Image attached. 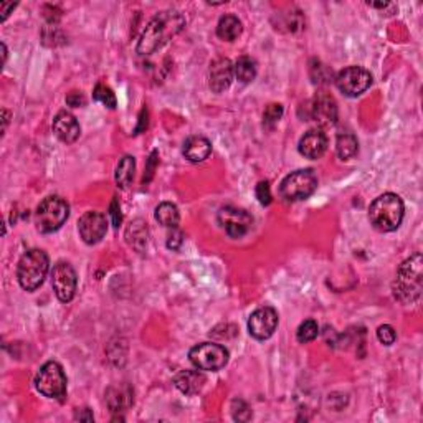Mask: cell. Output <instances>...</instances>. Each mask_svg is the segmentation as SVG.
Returning a JSON list of instances; mask_svg holds the SVG:
<instances>
[{"mask_svg": "<svg viewBox=\"0 0 423 423\" xmlns=\"http://www.w3.org/2000/svg\"><path fill=\"white\" fill-rule=\"evenodd\" d=\"M53 131H55L56 138L65 144H73L81 134V127H79L77 118L68 111L56 114L53 119Z\"/></svg>", "mask_w": 423, "mask_h": 423, "instance_id": "cell-17", "label": "cell"}, {"mask_svg": "<svg viewBox=\"0 0 423 423\" xmlns=\"http://www.w3.org/2000/svg\"><path fill=\"white\" fill-rule=\"evenodd\" d=\"M370 7H377V8H385V7H389L390 3H387V2H378V3H369Z\"/></svg>", "mask_w": 423, "mask_h": 423, "instance_id": "cell-38", "label": "cell"}, {"mask_svg": "<svg viewBox=\"0 0 423 423\" xmlns=\"http://www.w3.org/2000/svg\"><path fill=\"white\" fill-rule=\"evenodd\" d=\"M359 151V143H357V138L352 132H339L337 141H336V152L337 156L347 161V159H352Z\"/></svg>", "mask_w": 423, "mask_h": 423, "instance_id": "cell-25", "label": "cell"}, {"mask_svg": "<svg viewBox=\"0 0 423 423\" xmlns=\"http://www.w3.org/2000/svg\"><path fill=\"white\" fill-rule=\"evenodd\" d=\"M210 152L212 144L204 136H192L184 143V156L191 162H204Z\"/></svg>", "mask_w": 423, "mask_h": 423, "instance_id": "cell-20", "label": "cell"}, {"mask_svg": "<svg viewBox=\"0 0 423 423\" xmlns=\"http://www.w3.org/2000/svg\"><path fill=\"white\" fill-rule=\"evenodd\" d=\"M185 26L184 15L177 10L157 13L144 29L138 43L139 55H151L166 45Z\"/></svg>", "mask_w": 423, "mask_h": 423, "instance_id": "cell-1", "label": "cell"}, {"mask_svg": "<svg viewBox=\"0 0 423 423\" xmlns=\"http://www.w3.org/2000/svg\"><path fill=\"white\" fill-rule=\"evenodd\" d=\"M278 328V312L270 306L258 308L251 312L248 319V333L257 341H266L270 339Z\"/></svg>", "mask_w": 423, "mask_h": 423, "instance_id": "cell-12", "label": "cell"}, {"mask_svg": "<svg viewBox=\"0 0 423 423\" xmlns=\"http://www.w3.org/2000/svg\"><path fill=\"white\" fill-rule=\"evenodd\" d=\"M311 118L321 126H333L337 121V104L330 95L321 93L311 106Z\"/></svg>", "mask_w": 423, "mask_h": 423, "instance_id": "cell-14", "label": "cell"}, {"mask_svg": "<svg viewBox=\"0 0 423 423\" xmlns=\"http://www.w3.org/2000/svg\"><path fill=\"white\" fill-rule=\"evenodd\" d=\"M136 172V161L132 156H125L118 162L116 172H114V179H116L118 187L127 189L134 179Z\"/></svg>", "mask_w": 423, "mask_h": 423, "instance_id": "cell-23", "label": "cell"}, {"mask_svg": "<svg viewBox=\"0 0 423 423\" xmlns=\"http://www.w3.org/2000/svg\"><path fill=\"white\" fill-rule=\"evenodd\" d=\"M299 154L306 159H319L324 156L326 149H328V136L326 132L317 127V129L308 131L299 141Z\"/></svg>", "mask_w": 423, "mask_h": 423, "instance_id": "cell-15", "label": "cell"}, {"mask_svg": "<svg viewBox=\"0 0 423 423\" xmlns=\"http://www.w3.org/2000/svg\"><path fill=\"white\" fill-rule=\"evenodd\" d=\"M66 103L73 106V108H81V106H85L86 99L79 91H72L68 96H66Z\"/></svg>", "mask_w": 423, "mask_h": 423, "instance_id": "cell-35", "label": "cell"}, {"mask_svg": "<svg viewBox=\"0 0 423 423\" xmlns=\"http://www.w3.org/2000/svg\"><path fill=\"white\" fill-rule=\"evenodd\" d=\"M184 241V235L179 228H172V233H169V240H167V246L170 250H177Z\"/></svg>", "mask_w": 423, "mask_h": 423, "instance_id": "cell-33", "label": "cell"}, {"mask_svg": "<svg viewBox=\"0 0 423 423\" xmlns=\"http://www.w3.org/2000/svg\"><path fill=\"white\" fill-rule=\"evenodd\" d=\"M404 202L397 193H383L369 207V220L376 230L382 233L394 232L404 220Z\"/></svg>", "mask_w": 423, "mask_h": 423, "instance_id": "cell-3", "label": "cell"}, {"mask_svg": "<svg viewBox=\"0 0 423 423\" xmlns=\"http://www.w3.org/2000/svg\"><path fill=\"white\" fill-rule=\"evenodd\" d=\"M241 30H244V26H241V22L238 20V17L235 15H223L222 19L218 20L217 25V35L225 42H233V40H237L240 37Z\"/></svg>", "mask_w": 423, "mask_h": 423, "instance_id": "cell-22", "label": "cell"}, {"mask_svg": "<svg viewBox=\"0 0 423 423\" xmlns=\"http://www.w3.org/2000/svg\"><path fill=\"white\" fill-rule=\"evenodd\" d=\"M232 415L237 422H248L251 418V410L244 400H233L232 402Z\"/></svg>", "mask_w": 423, "mask_h": 423, "instance_id": "cell-30", "label": "cell"}, {"mask_svg": "<svg viewBox=\"0 0 423 423\" xmlns=\"http://www.w3.org/2000/svg\"><path fill=\"white\" fill-rule=\"evenodd\" d=\"M35 387L48 399L63 400L66 395V376L63 367L55 360H48L40 367L35 377Z\"/></svg>", "mask_w": 423, "mask_h": 423, "instance_id": "cell-6", "label": "cell"}, {"mask_svg": "<svg viewBox=\"0 0 423 423\" xmlns=\"http://www.w3.org/2000/svg\"><path fill=\"white\" fill-rule=\"evenodd\" d=\"M106 402H108V407L111 408V412L114 413L125 412V410L129 408L132 402H134L131 387L129 385L109 387L108 392H106Z\"/></svg>", "mask_w": 423, "mask_h": 423, "instance_id": "cell-18", "label": "cell"}, {"mask_svg": "<svg viewBox=\"0 0 423 423\" xmlns=\"http://www.w3.org/2000/svg\"><path fill=\"white\" fill-rule=\"evenodd\" d=\"M217 220L225 233L232 238L245 237L251 230V227H253V217H251L248 212L232 205L220 209Z\"/></svg>", "mask_w": 423, "mask_h": 423, "instance_id": "cell-10", "label": "cell"}, {"mask_svg": "<svg viewBox=\"0 0 423 423\" xmlns=\"http://www.w3.org/2000/svg\"><path fill=\"white\" fill-rule=\"evenodd\" d=\"M423 258L420 253L412 255L400 264L397 278L392 285L394 296L402 304H413L422 296V281H423Z\"/></svg>", "mask_w": 423, "mask_h": 423, "instance_id": "cell-2", "label": "cell"}, {"mask_svg": "<svg viewBox=\"0 0 423 423\" xmlns=\"http://www.w3.org/2000/svg\"><path fill=\"white\" fill-rule=\"evenodd\" d=\"M77 285L78 278L77 271L73 270V266L66 262H58L53 266L51 271V286L55 291L56 298L61 303H70L74 298L77 293Z\"/></svg>", "mask_w": 423, "mask_h": 423, "instance_id": "cell-11", "label": "cell"}, {"mask_svg": "<svg viewBox=\"0 0 423 423\" xmlns=\"http://www.w3.org/2000/svg\"><path fill=\"white\" fill-rule=\"evenodd\" d=\"M281 116H283V106L276 103L270 104L263 113V126L268 127V129H273L280 122Z\"/></svg>", "mask_w": 423, "mask_h": 423, "instance_id": "cell-29", "label": "cell"}, {"mask_svg": "<svg viewBox=\"0 0 423 423\" xmlns=\"http://www.w3.org/2000/svg\"><path fill=\"white\" fill-rule=\"evenodd\" d=\"M377 337H378V341L383 344V346H392L397 339V333L392 326L383 324L377 329Z\"/></svg>", "mask_w": 423, "mask_h": 423, "instance_id": "cell-31", "label": "cell"}, {"mask_svg": "<svg viewBox=\"0 0 423 423\" xmlns=\"http://www.w3.org/2000/svg\"><path fill=\"white\" fill-rule=\"evenodd\" d=\"M68 215L70 207L66 200L58 195L47 197L35 212V225H37L38 232L53 233L63 227V223L68 220Z\"/></svg>", "mask_w": 423, "mask_h": 423, "instance_id": "cell-5", "label": "cell"}, {"mask_svg": "<svg viewBox=\"0 0 423 423\" xmlns=\"http://www.w3.org/2000/svg\"><path fill=\"white\" fill-rule=\"evenodd\" d=\"M189 359L193 367L198 370H215L223 369L228 362V351L223 346L215 342H202L193 346L189 352Z\"/></svg>", "mask_w": 423, "mask_h": 423, "instance_id": "cell-8", "label": "cell"}, {"mask_svg": "<svg viewBox=\"0 0 423 423\" xmlns=\"http://www.w3.org/2000/svg\"><path fill=\"white\" fill-rule=\"evenodd\" d=\"M109 215H111L113 225L118 228L122 222V215H121V209H119L118 198H114V200L111 202V207H109Z\"/></svg>", "mask_w": 423, "mask_h": 423, "instance_id": "cell-34", "label": "cell"}, {"mask_svg": "<svg viewBox=\"0 0 423 423\" xmlns=\"http://www.w3.org/2000/svg\"><path fill=\"white\" fill-rule=\"evenodd\" d=\"M48 268H50V260L45 251L38 248L26 251L17 266V278L22 288L25 291L40 288L45 281Z\"/></svg>", "mask_w": 423, "mask_h": 423, "instance_id": "cell-4", "label": "cell"}, {"mask_svg": "<svg viewBox=\"0 0 423 423\" xmlns=\"http://www.w3.org/2000/svg\"><path fill=\"white\" fill-rule=\"evenodd\" d=\"M257 61H255L251 56H240L233 65V74H235L237 79L240 83H251L255 78H257Z\"/></svg>", "mask_w": 423, "mask_h": 423, "instance_id": "cell-24", "label": "cell"}, {"mask_svg": "<svg viewBox=\"0 0 423 423\" xmlns=\"http://www.w3.org/2000/svg\"><path fill=\"white\" fill-rule=\"evenodd\" d=\"M317 334H319V326H317L316 321L314 319H306L304 323L299 324L296 337L301 344H306V342L314 341V339L317 337Z\"/></svg>", "mask_w": 423, "mask_h": 423, "instance_id": "cell-27", "label": "cell"}, {"mask_svg": "<svg viewBox=\"0 0 423 423\" xmlns=\"http://www.w3.org/2000/svg\"><path fill=\"white\" fill-rule=\"evenodd\" d=\"M93 98H95L96 101H99V103H103L106 108H109V109H114L116 108V96H114V93H113V90L109 86H106V85H96V88H95V91H93Z\"/></svg>", "mask_w": 423, "mask_h": 423, "instance_id": "cell-28", "label": "cell"}, {"mask_svg": "<svg viewBox=\"0 0 423 423\" xmlns=\"http://www.w3.org/2000/svg\"><path fill=\"white\" fill-rule=\"evenodd\" d=\"M372 85V74L362 66H347L337 73L336 86L346 96L356 98L365 93Z\"/></svg>", "mask_w": 423, "mask_h": 423, "instance_id": "cell-9", "label": "cell"}, {"mask_svg": "<svg viewBox=\"0 0 423 423\" xmlns=\"http://www.w3.org/2000/svg\"><path fill=\"white\" fill-rule=\"evenodd\" d=\"M78 232L85 244L96 245L98 241L103 240L106 232H108V220H106V215L96 210L86 212V214L79 218Z\"/></svg>", "mask_w": 423, "mask_h": 423, "instance_id": "cell-13", "label": "cell"}, {"mask_svg": "<svg viewBox=\"0 0 423 423\" xmlns=\"http://www.w3.org/2000/svg\"><path fill=\"white\" fill-rule=\"evenodd\" d=\"M147 223L144 220H134L126 230V241L129 244L132 248H136L138 251H143V248L147 244Z\"/></svg>", "mask_w": 423, "mask_h": 423, "instance_id": "cell-21", "label": "cell"}, {"mask_svg": "<svg viewBox=\"0 0 423 423\" xmlns=\"http://www.w3.org/2000/svg\"><path fill=\"white\" fill-rule=\"evenodd\" d=\"M174 383L180 392H184L187 395H193L204 389L205 376L200 370H184V372L175 376Z\"/></svg>", "mask_w": 423, "mask_h": 423, "instance_id": "cell-19", "label": "cell"}, {"mask_svg": "<svg viewBox=\"0 0 423 423\" xmlns=\"http://www.w3.org/2000/svg\"><path fill=\"white\" fill-rule=\"evenodd\" d=\"M257 198L262 205H270L271 204V191H270V184L266 180H262L257 185Z\"/></svg>", "mask_w": 423, "mask_h": 423, "instance_id": "cell-32", "label": "cell"}, {"mask_svg": "<svg viewBox=\"0 0 423 423\" xmlns=\"http://www.w3.org/2000/svg\"><path fill=\"white\" fill-rule=\"evenodd\" d=\"M233 79V65L228 58H217L210 65L209 83L212 91L223 93L228 90Z\"/></svg>", "mask_w": 423, "mask_h": 423, "instance_id": "cell-16", "label": "cell"}, {"mask_svg": "<svg viewBox=\"0 0 423 423\" xmlns=\"http://www.w3.org/2000/svg\"><path fill=\"white\" fill-rule=\"evenodd\" d=\"M77 418H79V420H86V422H93V415L90 413V410L85 408L83 410V413H78Z\"/></svg>", "mask_w": 423, "mask_h": 423, "instance_id": "cell-37", "label": "cell"}, {"mask_svg": "<svg viewBox=\"0 0 423 423\" xmlns=\"http://www.w3.org/2000/svg\"><path fill=\"white\" fill-rule=\"evenodd\" d=\"M317 189V177L311 169H299L286 175L280 185V193L285 200L296 202L311 197Z\"/></svg>", "mask_w": 423, "mask_h": 423, "instance_id": "cell-7", "label": "cell"}, {"mask_svg": "<svg viewBox=\"0 0 423 423\" xmlns=\"http://www.w3.org/2000/svg\"><path fill=\"white\" fill-rule=\"evenodd\" d=\"M15 8V3H0V12H2V22L7 19L8 13H10V10H13Z\"/></svg>", "mask_w": 423, "mask_h": 423, "instance_id": "cell-36", "label": "cell"}, {"mask_svg": "<svg viewBox=\"0 0 423 423\" xmlns=\"http://www.w3.org/2000/svg\"><path fill=\"white\" fill-rule=\"evenodd\" d=\"M156 220L166 228H177L180 220L179 209L170 202H162L156 209Z\"/></svg>", "mask_w": 423, "mask_h": 423, "instance_id": "cell-26", "label": "cell"}]
</instances>
